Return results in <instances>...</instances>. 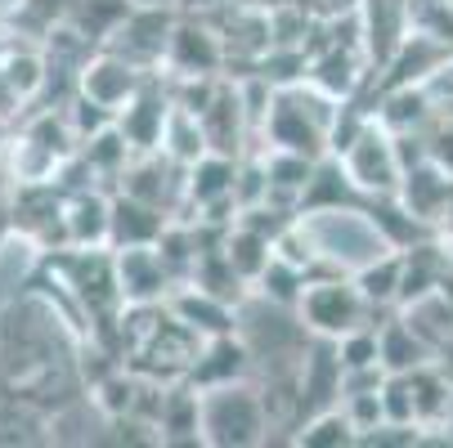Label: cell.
Instances as JSON below:
<instances>
[{
    "label": "cell",
    "mask_w": 453,
    "mask_h": 448,
    "mask_svg": "<svg viewBox=\"0 0 453 448\" xmlns=\"http://www.w3.org/2000/svg\"><path fill=\"white\" fill-rule=\"evenodd\" d=\"M301 233L310 238L314 261L328 274H355L359 265L377 261L381 251H395L377 233L364 207H333V211H305L296 216Z\"/></svg>",
    "instance_id": "obj_1"
},
{
    "label": "cell",
    "mask_w": 453,
    "mask_h": 448,
    "mask_svg": "<svg viewBox=\"0 0 453 448\" xmlns=\"http://www.w3.org/2000/svg\"><path fill=\"white\" fill-rule=\"evenodd\" d=\"M198 439L211 448H256L270 439V417L261 391L242 381L198 391Z\"/></svg>",
    "instance_id": "obj_2"
},
{
    "label": "cell",
    "mask_w": 453,
    "mask_h": 448,
    "mask_svg": "<svg viewBox=\"0 0 453 448\" xmlns=\"http://www.w3.org/2000/svg\"><path fill=\"white\" fill-rule=\"evenodd\" d=\"M372 305L359 296L350 274H328V278H305L301 296H296V318L310 337H346L350 328L368 323Z\"/></svg>",
    "instance_id": "obj_3"
},
{
    "label": "cell",
    "mask_w": 453,
    "mask_h": 448,
    "mask_svg": "<svg viewBox=\"0 0 453 448\" xmlns=\"http://www.w3.org/2000/svg\"><path fill=\"white\" fill-rule=\"evenodd\" d=\"M337 162L346 166L350 184L359 188L364 198H381V194H395L400 184V157H395V140L381 121H364V131L337 153Z\"/></svg>",
    "instance_id": "obj_4"
},
{
    "label": "cell",
    "mask_w": 453,
    "mask_h": 448,
    "mask_svg": "<svg viewBox=\"0 0 453 448\" xmlns=\"http://www.w3.org/2000/svg\"><path fill=\"white\" fill-rule=\"evenodd\" d=\"M171 27H175V19H171L166 5H135L99 49H112L121 58H131L135 68H149V63H162Z\"/></svg>",
    "instance_id": "obj_5"
},
{
    "label": "cell",
    "mask_w": 453,
    "mask_h": 448,
    "mask_svg": "<svg viewBox=\"0 0 453 448\" xmlns=\"http://www.w3.org/2000/svg\"><path fill=\"white\" fill-rule=\"evenodd\" d=\"M144 81H149V72H144V68H135L131 58H121V54H112V49H99L95 58H86V63H81L77 95H86V99L104 103L108 112H117V108H121L126 99H131Z\"/></svg>",
    "instance_id": "obj_6"
},
{
    "label": "cell",
    "mask_w": 453,
    "mask_h": 448,
    "mask_svg": "<svg viewBox=\"0 0 453 448\" xmlns=\"http://www.w3.org/2000/svg\"><path fill=\"white\" fill-rule=\"evenodd\" d=\"M112 274H117V292H121L126 305L162 300L171 278H175L157 247H121V251H112Z\"/></svg>",
    "instance_id": "obj_7"
},
{
    "label": "cell",
    "mask_w": 453,
    "mask_h": 448,
    "mask_svg": "<svg viewBox=\"0 0 453 448\" xmlns=\"http://www.w3.org/2000/svg\"><path fill=\"white\" fill-rule=\"evenodd\" d=\"M247 372H251V350L234 328V332H220V337H203L184 376H188L193 391H207V386H225V381H242Z\"/></svg>",
    "instance_id": "obj_8"
},
{
    "label": "cell",
    "mask_w": 453,
    "mask_h": 448,
    "mask_svg": "<svg viewBox=\"0 0 453 448\" xmlns=\"http://www.w3.org/2000/svg\"><path fill=\"white\" fill-rule=\"evenodd\" d=\"M166 112H171V99H166L153 81H144L131 99L112 112V125L121 131V140L131 144V153H157Z\"/></svg>",
    "instance_id": "obj_9"
},
{
    "label": "cell",
    "mask_w": 453,
    "mask_h": 448,
    "mask_svg": "<svg viewBox=\"0 0 453 448\" xmlns=\"http://www.w3.org/2000/svg\"><path fill=\"white\" fill-rule=\"evenodd\" d=\"M359 45L372 68H386L409 36V0H364L359 5Z\"/></svg>",
    "instance_id": "obj_10"
},
{
    "label": "cell",
    "mask_w": 453,
    "mask_h": 448,
    "mask_svg": "<svg viewBox=\"0 0 453 448\" xmlns=\"http://www.w3.org/2000/svg\"><path fill=\"white\" fill-rule=\"evenodd\" d=\"M395 198H400V207H404L409 216H418L426 229H435V220L444 216V207H449V198H453V175L440 171V166L426 157V162H418V166H409V171L400 175Z\"/></svg>",
    "instance_id": "obj_11"
},
{
    "label": "cell",
    "mask_w": 453,
    "mask_h": 448,
    "mask_svg": "<svg viewBox=\"0 0 453 448\" xmlns=\"http://www.w3.org/2000/svg\"><path fill=\"white\" fill-rule=\"evenodd\" d=\"M166 229V211L135 198V194H112L108 198V251L121 247H153Z\"/></svg>",
    "instance_id": "obj_12"
},
{
    "label": "cell",
    "mask_w": 453,
    "mask_h": 448,
    "mask_svg": "<svg viewBox=\"0 0 453 448\" xmlns=\"http://www.w3.org/2000/svg\"><path fill=\"white\" fill-rule=\"evenodd\" d=\"M162 63H166V68H175L180 77H216L220 63H225V49H220L216 32H207L203 23H180L175 19Z\"/></svg>",
    "instance_id": "obj_13"
},
{
    "label": "cell",
    "mask_w": 453,
    "mask_h": 448,
    "mask_svg": "<svg viewBox=\"0 0 453 448\" xmlns=\"http://www.w3.org/2000/svg\"><path fill=\"white\" fill-rule=\"evenodd\" d=\"M68 251H108V198L99 188H73L63 198Z\"/></svg>",
    "instance_id": "obj_14"
},
{
    "label": "cell",
    "mask_w": 453,
    "mask_h": 448,
    "mask_svg": "<svg viewBox=\"0 0 453 448\" xmlns=\"http://www.w3.org/2000/svg\"><path fill=\"white\" fill-rule=\"evenodd\" d=\"M171 314L198 337H220V332L238 328V305H229V300H220V296H211L203 287H193V283H184L171 296Z\"/></svg>",
    "instance_id": "obj_15"
},
{
    "label": "cell",
    "mask_w": 453,
    "mask_h": 448,
    "mask_svg": "<svg viewBox=\"0 0 453 448\" xmlns=\"http://www.w3.org/2000/svg\"><path fill=\"white\" fill-rule=\"evenodd\" d=\"M435 112L440 108L426 95V86H391V90H381V108L372 112V121H381L391 135H404V131H426Z\"/></svg>",
    "instance_id": "obj_16"
},
{
    "label": "cell",
    "mask_w": 453,
    "mask_h": 448,
    "mask_svg": "<svg viewBox=\"0 0 453 448\" xmlns=\"http://www.w3.org/2000/svg\"><path fill=\"white\" fill-rule=\"evenodd\" d=\"M198 121H203V135H207V153L238 157V135H242V125H247V112H242L238 90L216 86V95H211V103L198 112Z\"/></svg>",
    "instance_id": "obj_17"
},
{
    "label": "cell",
    "mask_w": 453,
    "mask_h": 448,
    "mask_svg": "<svg viewBox=\"0 0 453 448\" xmlns=\"http://www.w3.org/2000/svg\"><path fill=\"white\" fill-rule=\"evenodd\" d=\"M377 363H381V372H413V368L431 363V345L400 314V318H391V323H377Z\"/></svg>",
    "instance_id": "obj_18"
},
{
    "label": "cell",
    "mask_w": 453,
    "mask_h": 448,
    "mask_svg": "<svg viewBox=\"0 0 453 448\" xmlns=\"http://www.w3.org/2000/svg\"><path fill=\"white\" fill-rule=\"evenodd\" d=\"M157 153H166L175 166H188L207 153V135H203V121L198 112H188L171 99V112H166V125H162V144Z\"/></svg>",
    "instance_id": "obj_19"
},
{
    "label": "cell",
    "mask_w": 453,
    "mask_h": 448,
    "mask_svg": "<svg viewBox=\"0 0 453 448\" xmlns=\"http://www.w3.org/2000/svg\"><path fill=\"white\" fill-rule=\"evenodd\" d=\"M220 251H225V261L238 270V278H242L247 287H251L256 278H261V270L274 261V242H270L265 233H256V229L238 224V220H234V229L225 233Z\"/></svg>",
    "instance_id": "obj_20"
},
{
    "label": "cell",
    "mask_w": 453,
    "mask_h": 448,
    "mask_svg": "<svg viewBox=\"0 0 453 448\" xmlns=\"http://www.w3.org/2000/svg\"><path fill=\"white\" fill-rule=\"evenodd\" d=\"M131 10H135V0H77V10L68 14V23H73V32L86 45H104Z\"/></svg>",
    "instance_id": "obj_21"
},
{
    "label": "cell",
    "mask_w": 453,
    "mask_h": 448,
    "mask_svg": "<svg viewBox=\"0 0 453 448\" xmlns=\"http://www.w3.org/2000/svg\"><path fill=\"white\" fill-rule=\"evenodd\" d=\"M292 444H301V448H350V444H355V426H350V417L342 413V404H333V408L305 413V417L296 421Z\"/></svg>",
    "instance_id": "obj_22"
},
{
    "label": "cell",
    "mask_w": 453,
    "mask_h": 448,
    "mask_svg": "<svg viewBox=\"0 0 453 448\" xmlns=\"http://www.w3.org/2000/svg\"><path fill=\"white\" fill-rule=\"evenodd\" d=\"M350 278H355L359 296H364L372 309H381V305H395V292H400V251H381L377 261L359 265Z\"/></svg>",
    "instance_id": "obj_23"
},
{
    "label": "cell",
    "mask_w": 453,
    "mask_h": 448,
    "mask_svg": "<svg viewBox=\"0 0 453 448\" xmlns=\"http://www.w3.org/2000/svg\"><path fill=\"white\" fill-rule=\"evenodd\" d=\"M0 77H5V81L14 86V95L27 103V99H36L41 86H45V63H41V54H32V49H5V54H0Z\"/></svg>",
    "instance_id": "obj_24"
},
{
    "label": "cell",
    "mask_w": 453,
    "mask_h": 448,
    "mask_svg": "<svg viewBox=\"0 0 453 448\" xmlns=\"http://www.w3.org/2000/svg\"><path fill=\"white\" fill-rule=\"evenodd\" d=\"M73 10H77V0H23V23L54 27V23H68Z\"/></svg>",
    "instance_id": "obj_25"
},
{
    "label": "cell",
    "mask_w": 453,
    "mask_h": 448,
    "mask_svg": "<svg viewBox=\"0 0 453 448\" xmlns=\"http://www.w3.org/2000/svg\"><path fill=\"white\" fill-rule=\"evenodd\" d=\"M426 157H431L440 171L453 175V125H449L444 117H435V125L426 131Z\"/></svg>",
    "instance_id": "obj_26"
},
{
    "label": "cell",
    "mask_w": 453,
    "mask_h": 448,
    "mask_svg": "<svg viewBox=\"0 0 453 448\" xmlns=\"http://www.w3.org/2000/svg\"><path fill=\"white\" fill-rule=\"evenodd\" d=\"M14 238V211H10V202L0 198V251H5V242Z\"/></svg>",
    "instance_id": "obj_27"
},
{
    "label": "cell",
    "mask_w": 453,
    "mask_h": 448,
    "mask_svg": "<svg viewBox=\"0 0 453 448\" xmlns=\"http://www.w3.org/2000/svg\"><path fill=\"white\" fill-rule=\"evenodd\" d=\"M431 233H444V238H453V198H449V207H444V216L435 220V229Z\"/></svg>",
    "instance_id": "obj_28"
},
{
    "label": "cell",
    "mask_w": 453,
    "mask_h": 448,
    "mask_svg": "<svg viewBox=\"0 0 453 448\" xmlns=\"http://www.w3.org/2000/svg\"><path fill=\"white\" fill-rule=\"evenodd\" d=\"M135 5H166V10H171L175 0H135Z\"/></svg>",
    "instance_id": "obj_29"
},
{
    "label": "cell",
    "mask_w": 453,
    "mask_h": 448,
    "mask_svg": "<svg viewBox=\"0 0 453 448\" xmlns=\"http://www.w3.org/2000/svg\"><path fill=\"white\" fill-rule=\"evenodd\" d=\"M444 421H449V430H453V395H449V413H444Z\"/></svg>",
    "instance_id": "obj_30"
},
{
    "label": "cell",
    "mask_w": 453,
    "mask_h": 448,
    "mask_svg": "<svg viewBox=\"0 0 453 448\" xmlns=\"http://www.w3.org/2000/svg\"><path fill=\"white\" fill-rule=\"evenodd\" d=\"M0 144H5V121H0Z\"/></svg>",
    "instance_id": "obj_31"
}]
</instances>
